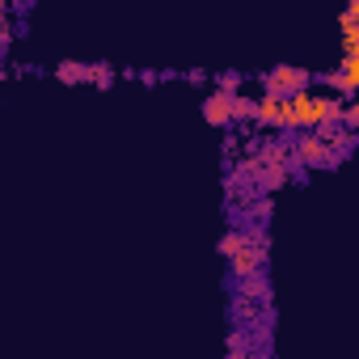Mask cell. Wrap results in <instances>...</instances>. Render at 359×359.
Segmentation results:
<instances>
[{
  "label": "cell",
  "mask_w": 359,
  "mask_h": 359,
  "mask_svg": "<svg viewBox=\"0 0 359 359\" xmlns=\"http://www.w3.org/2000/svg\"><path fill=\"white\" fill-rule=\"evenodd\" d=\"M262 89L275 93V97H287V93H296V89H313V72L292 68V64H275V68L262 76Z\"/></svg>",
  "instance_id": "6da1fadb"
},
{
  "label": "cell",
  "mask_w": 359,
  "mask_h": 359,
  "mask_svg": "<svg viewBox=\"0 0 359 359\" xmlns=\"http://www.w3.org/2000/svg\"><path fill=\"white\" fill-rule=\"evenodd\" d=\"M292 156L300 161V169H321V165H330V169H334L330 144H325L317 131H300V135L292 140Z\"/></svg>",
  "instance_id": "7a4b0ae2"
},
{
  "label": "cell",
  "mask_w": 359,
  "mask_h": 359,
  "mask_svg": "<svg viewBox=\"0 0 359 359\" xmlns=\"http://www.w3.org/2000/svg\"><path fill=\"white\" fill-rule=\"evenodd\" d=\"M262 266H266V245H258V241H245L241 250L229 254V271H233V279L254 275V271H262Z\"/></svg>",
  "instance_id": "3957f363"
},
{
  "label": "cell",
  "mask_w": 359,
  "mask_h": 359,
  "mask_svg": "<svg viewBox=\"0 0 359 359\" xmlns=\"http://www.w3.org/2000/svg\"><path fill=\"white\" fill-rule=\"evenodd\" d=\"M233 93H220V89H212L208 97H203V118L212 123V127H233V102H229Z\"/></svg>",
  "instance_id": "277c9868"
},
{
  "label": "cell",
  "mask_w": 359,
  "mask_h": 359,
  "mask_svg": "<svg viewBox=\"0 0 359 359\" xmlns=\"http://www.w3.org/2000/svg\"><path fill=\"white\" fill-rule=\"evenodd\" d=\"M254 123H262V127H271V131H283V97L262 93V97L254 102Z\"/></svg>",
  "instance_id": "5b68a950"
},
{
  "label": "cell",
  "mask_w": 359,
  "mask_h": 359,
  "mask_svg": "<svg viewBox=\"0 0 359 359\" xmlns=\"http://www.w3.org/2000/svg\"><path fill=\"white\" fill-rule=\"evenodd\" d=\"M237 296H241V300H254V304H271V279H266L262 271L241 275V279H237Z\"/></svg>",
  "instance_id": "8992f818"
},
{
  "label": "cell",
  "mask_w": 359,
  "mask_h": 359,
  "mask_svg": "<svg viewBox=\"0 0 359 359\" xmlns=\"http://www.w3.org/2000/svg\"><path fill=\"white\" fill-rule=\"evenodd\" d=\"M55 76H60L64 85H89L93 64H76V60H68V64H60V68H55Z\"/></svg>",
  "instance_id": "52a82bcc"
},
{
  "label": "cell",
  "mask_w": 359,
  "mask_h": 359,
  "mask_svg": "<svg viewBox=\"0 0 359 359\" xmlns=\"http://www.w3.org/2000/svg\"><path fill=\"white\" fill-rule=\"evenodd\" d=\"M229 102H233V123H254V97H245V93H233Z\"/></svg>",
  "instance_id": "ba28073f"
},
{
  "label": "cell",
  "mask_w": 359,
  "mask_h": 359,
  "mask_svg": "<svg viewBox=\"0 0 359 359\" xmlns=\"http://www.w3.org/2000/svg\"><path fill=\"white\" fill-rule=\"evenodd\" d=\"M212 85H216L220 93H241V72H216Z\"/></svg>",
  "instance_id": "9c48e42d"
},
{
  "label": "cell",
  "mask_w": 359,
  "mask_h": 359,
  "mask_svg": "<svg viewBox=\"0 0 359 359\" xmlns=\"http://www.w3.org/2000/svg\"><path fill=\"white\" fill-rule=\"evenodd\" d=\"M245 241H250V237H245V229H237V233H224L216 250H220V258H229V254H233V250H241Z\"/></svg>",
  "instance_id": "30bf717a"
},
{
  "label": "cell",
  "mask_w": 359,
  "mask_h": 359,
  "mask_svg": "<svg viewBox=\"0 0 359 359\" xmlns=\"http://www.w3.org/2000/svg\"><path fill=\"white\" fill-rule=\"evenodd\" d=\"M93 89H114V68L110 64H93Z\"/></svg>",
  "instance_id": "8fae6325"
},
{
  "label": "cell",
  "mask_w": 359,
  "mask_h": 359,
  "mask_svg": "<svg viewBox=\"0 0 359 359\" xmlns=\"http://www.w3.org/2000/svg\"><path fill=\"white\" fill-rule=\"evenodd\" d=\"M271 212H275V203H271V195H262V199H254V220H271Z\"/></svg>",
  "instance_id": "7c38bea8"
},
{
  "label": "cell",
  "mask_w": 359,
  "mask_h": 359,
  "mask_svg": "<svg viewBox=\"0 0 359 359\" xmlns=\"http://www.w3.org/2000/svg\"><path fill=\"white\" fill-rule=\"evenodd\" d=\"M342 55H359V30H342Z\"/></svg>",
  "instance_id": "4fadbf2b"
},
{
  "label": "cell",
  "mask_w": 359,
  "mask_h": 359,
  "mask_svg": "<svg viewBox=\"0 0 359 359\" xmlns=\"http://www.w3.org/2000/svg\"><path fill=\"white\" fill-rule=\"evenodd\" d=\"M229 351H233V355H245V334H241V330L229 338Z\"/></svg>",
  "instance_id": "5bb4252c"
},
{
  "label": "cell",
  "mask_w": 359,
  "mask_h": 359,
  "mask_svg": "<svg viewBox=\"0 0 359 359\" xmlns=\"http://www.w3.org/2000/svg\"><path fill=\"white\" fill-rule=\"evenodd\" d=\"M0 34H9V39H13V30H9V13H5V5H0Z\"/></svg>",
  "instance_id": "9a60e30c"
},
{
  "label": "cell",
  "mask_w": 359,
  "mask_h": 359,
  "mask_svg": "<svg viewBox=\"0 0 359 359\" xmlns=\"http://www.w3.org/2000/svg\"><path fill=\"white\" fill-rule=\"evenodd\" d=\"M0 5H9V0H0Z\"/></svg>",
  "instance_id": "2e32d148"
},
{
  "label": "cell",
  "mask_w": 359,
  "mask_h": 359,
  "mask_svg": "<svg viewBox=\"0 0 359 359\" xmlns=\"http://www.w3.org/2000/svg\"><path fill=\"white\" fill-rule=\"evenodd\" d=\"M0 76H5V68H0Z\"/></svg>",
  "instance_id": "e0dca14e"
}]
</instances>
